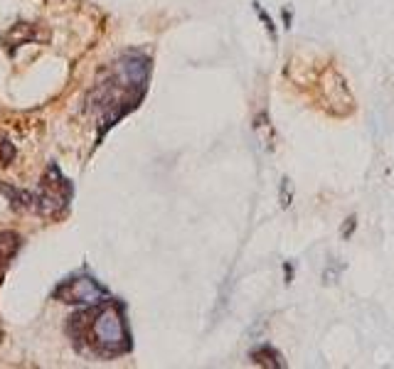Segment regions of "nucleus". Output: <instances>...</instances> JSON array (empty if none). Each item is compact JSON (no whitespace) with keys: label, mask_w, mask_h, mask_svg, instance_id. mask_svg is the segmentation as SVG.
I'll list each match as a JSON object with an SVG mask.
<instances>
[{"label":"nucleus","mask_w":394,"mask_h":369,"mask_svg":"<svg viewBox=\"0 0 394 369\" xmlns=\"http://www.w3.org/2000/svg\"><path fill=\"white\" fill-rule=\"evenodd\" d=\"M20 244H23V239H20L18 232H0V280H3L5 271H8L13 256L18 254Z\"/></svg>","instance_id":"5"},{"label":"nucleus","mask_w":394,"mask_h":369,"mask_svg":"<svg viewBox=\"0 0 394 369\" xmlns=\"http://www.w3.org/2000/svg\"><path fill=\"white\" fill-rule=\"evenodd\" d=\"M283 23H286V28H291V13L288 10H283Z\"/></svg>","instance_id":"12"},{"label":"nucleus","mask_w":394,"mask_h":369,"mask_svg":"<svg viewBox=\"0 0 394 369\" xmlns=\"http://www.w3.org/2000/svg\"><path fill=\"white\" fill-rule=\"evenodd\" d=\"M38 38V35H35V28L33 25H28V23H20V25H15L13 30H10L8 35H5L3 38V42H5V47H13V50H18L20 45L23 42H30V40H35Z\"/></svg>","instance_id":"7"},{"label":"nucleus","mask_w":394,"mask_h":369,"mask_svg":"<svg viewBox=\"0 0 394 369\" xmlns=\"http://www.w3.org/2000/svg\"><path fill=\"white\" fill-rule=\"evenodd\" d=\"M281 205L283 207L291 205V185H288V178H283V183H281Z\"/></svg>","instance_id":"11"},{"label":"nucleus","mask_w":394,"mask_h":369,"mask_svg":"<svg viewBox=\"0 0 394 369\" xmlns=\"http://www.w3.org/2000/svg\"><path fill=\"white\" fill-rule=\"evenodd\" d=\"M52 295H55L57 300H62V303L96 305V303H101V300L108 298V290L103 288L96 278L84 276V273H81V276H72V278L62 280Z\"/></svg>","instance_id":"4"},{"label":"nucleus","mask_w":394,"mask_h":369,"mask_svg":"<svg viewBox=\"0 0 394 369\" xmlns=\"http://www.w3.org/2000/svg\"><path fill=\"white\" fill-rule=\"evenodd\" d=\"M148 74L150 62L141 52H123L111 67L98 74L89 93V111L98 121V140L143 101Z\"/></svg>","instance_id":"1"},{"label":"nucleus","mask_w":394,"mask_h":369,"mask_svg":"<svg viewBox=\"0 0 394 369\" xmlns=\"http://www.w3.org/2000/svg\"><path fill=\"white\" fill-rule=\"evenodd\" d=\"M15 160V145L0 138V165H10Z\"/></svg>","instance_id":"8"},{"label":"nucleus","mask_w":394,"mask_h":369,"mask_svg":"<svg viewBox=\"0 0 394 369\" xmlns=\"http://www.w3.org/2000/svg\"><path fill=\"white\" fill-rule=\"evenodd\" d=\"M74 195V187L60 173L57 165H50L40 180V190L33 195V207L43 217H62Z\"/></svg>","instance_id":"3"},{"label":"nucleus","mask_w":394,"mask_h":369,"mask_svg":"<svg viewBox=\"0 0 394 369\" xmlns=\"http://www.w3.org/2000/svg\"><path fill=\"white\" fill-rule=\"evenodd\" d=\"M67 332L79 350H86L103 360L131 352V332L126 327L123 305L118 300L106 298L91 305V310L72 315Z\"/></svg>","instance_id":"2"},{"label":"nucleus","mask_w":394,"mask_h":369,"mask_svg":"<svg viewBox=\"0 0 394 369\" xmlns=\"http://www.w3.org/2000/svg\"><path fill=\"white\" fill-rule=\"evenodd\" d=\"M355 227H357V217H355V215H350V217H347V220H345L343 229H340V237H343L345 242H347V239L352 237V232H355Z\"/></svg>","instance_id":"10"},{"label":"nucleus","mask_w":394,"mask_h":369,"mask_svg":"<svg viewBox=\"0 0 394 369\" xmlns=\"http://www.w3.org/2000/svg\"><path fill=\"white\" fill-rule=\"evenodd\" d=\"M254 10H257V15H259V18H261L264 28L269 30V35H271V40H276V28H274V20H271V18H269V15H266V10H264V8H261V5H259V3H254Z\"/></svg>","instance_id":"9"},{"label":"nucleus","mask_w":394,"mask_h":369,"mask_svg":"<svg viewBox=\"0 0 394 369\" xmlns=\"http://www.w3.org/2000/svg\"><path fill=\"white\" fill-rule=\"evenodd\" d=\"M249 357H252L254 365L266 367V369H281V367H286V362L281 360V355H278V352L274 350L271 345H259V347H254V350L249 352Z\"/></svg>","instance_id":"6"}]
</instances>
